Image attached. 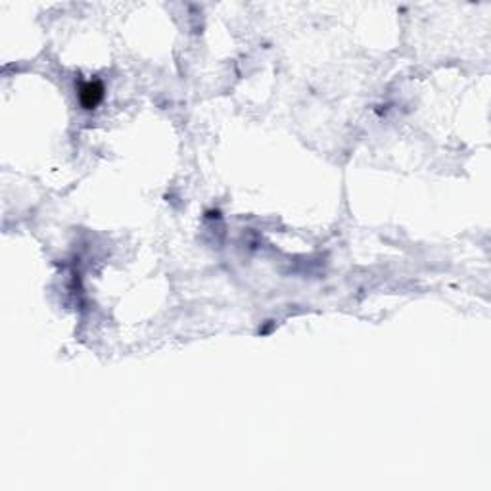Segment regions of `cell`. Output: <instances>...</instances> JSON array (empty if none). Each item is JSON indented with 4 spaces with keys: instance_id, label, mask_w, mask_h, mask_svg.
Masks as SVG:
<instances>
[{
    "instance_id": "6da1fadb",
    "label": "cell",
    "mask_w": 491,
    "mask_h": 491,
    "mask_svg": "<svg viewBox=\"0 0 491 491\" xmlns=\"http://www.w3.org/2000/svg\"><path fill=\"white\" fill-rule=\"evenodd\" d=\"M104 100V85L100 81H86L79 86V102L85 110H95Z\"/></svg>"
}]
</instances>
